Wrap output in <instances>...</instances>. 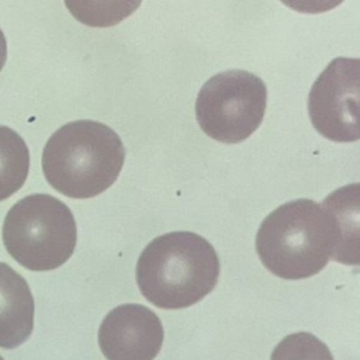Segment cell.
Wrapping results in <instances>:
<instances>
[{
    "mask_svg": "<svg viewBox=\"0 0 360 360\" xmlns=\"http://www.w3.org/2000/svg\"><path fill=\"white\" fill-rule=\"evenodd\" d=\"M219 276V259L202 236L176 231L155 238L136 263L142 295L163 309L191 307L210 294Z\"/></svg>",
    "mask_w": 360,
    "mask_h": 360,
    "instance_id": "cell-1",
    "label": "cell"
},
{
    "mask_svg": "<svg viewBox=\"0 0 360 360\" xmlns=\"http://www.w3.org/2000/svg\"><path fill=\"white\" fill-rule=\"evenodd\" d=\"M125 158L121 138L105 124L79 120L56 129L44 146L46 181L70 198H91L118 179Z\"/></svg>",
    "mask_w": 360,
    "mask_h": 360,
    "instance_id": "cell-2",
    "label": "cell"
},
{
    "mask_svg": "<svg viewBox=\"0 0 360 360\" xmlns=\"http://www.w3.org/2000/svg\"><path fill=\"white\" fill-rule=\"evenodd\" d=\"M336 250V233L328 211L307 198L277 207L262 222L256 252L263 266L285 280L318 274Z\"/></svg>",
    "mask_w": 360,
    "mask_h": 360,
    "instance_id": "cell-3",
    "label": "cell"
},
{
    "mask_svg": "<svg viewBox=\"0 0 360 360\" xmlns=\"http://www.w3.org/2000/svg\"><path fill=\"white\" fill-rule=\"evenodd\" d=\"M76 221L66 204L49 194H31L17 201L3 224L8 255L34 271L53 270L76 248Z\"/></svg>",
    "mask_w": 360,
    "mask_h": 360,
    "instance_id": "cell-4",
    "label": "cell"
},
{
    "mask_svg": "<svg viewBox=\"0 0 360 360\" xmlns=\"http://www.w3.org/2000/svg\"><path fill=\"white\" fill-rule=\"evenodd\" d=\"M267 104L264 82L246 70L232 69L208 79L195 101L201 129L222 143H238L262 124Z\"/></svg>",
    "mask_w": 360,
    "mask_h": 360,
    "instance_id": "cell-5",
    "label": "cell"
},
{
    "mask_svg": "<svg viewBox=\"0 0 360 360\" xmlns=\"http://www.w3.org/2000/svg\"><path fill=\"white\" fill-rule=\"evenodd\" d=\"M360 60L336 58L312 84L308 114L314 128L333 142L360 138Z\"/></svg>",
    "mask_w": 360,
    "mask_h": 360,
    "instance_id": "cell-6",
    "label": "cell"
},
{
    "mask_svg": "<svg viewBox=\"0 0 360 360\" xmlns=\"http://www.w3.org/2000/svg\"><path fill=\"white\" fill-rule=\"evenodd\" d=\"M163 338L160 319L141 304L118 305L98 329V346L107 360H153Z\"/></svg>",
    "mask_w": 360,
    "mask_h": 360,
    "instance_id": "cell-7",
    "label": "cell"
},
{
    "mask_svg": "<svg viewBox=\"0 0 360 360\" xmlns=\"http://www.w3.org/2000/svg\"><path fill=\"white\" fill-rule=\"evenodd\" d=\"M34 329V298L14 269L0 262V347L22 345Z\"/></svg>",
    "mask_w": 360,
    "mask_h": 360,
    "instance_id": "cell-8",
    "label": "cell"
},
{
    "mask_svg": "<svg viewBox=\"0 0 360 360\" xmlns=\"http://www.w3.org/2000/svg\"><path fill=\"white\" fill-rule=\"evenodd\" d=\"M359 190L357 183L340 187L321 204L330 215L336 233V250L332 259L343 264H359Z\"/></svg>",
    "mask_w": 360,
    "mask_h": 360,
    "instance_id": "cell-9",
    "label": "cell"
},
{
    "mask_svg": "<svg viewBox=\"0 0 360 360\" xmlns=\"http://www.w3.org/2000/svg\"><path fill=\"white\" fill-rule=\"evenodd\" d=\"M28 169L30 152L24 139L14 129L0 125V201L22 187Z\"/></svg>",
    "mask_w": 360,
    "mask_h": 360,
    "instance_id": "cell-10",
    "label": "cell"
},
{
    "mask_svg": "<svg viewBox=\"0 0 360 360\" xmlns=\"http://www.w3.org/2000/svg\"><path fill=\"white\" fill-rule=\"evenodd\" d=\"M271 360H333L329 347L308 332L285 336L273 350Z\"/></svg>",
    "mask_w": 360,
    "mask_h": 360,
    "instance_id": "cell-11",
    "label": "cell"
},
{
    "mask_svg": "<svg viewBox=\"0 0 360 360\" xmlns=\"http://www.w3.org/2000/svg\"><path fill=\"white\" fill-rule=\"evenodd\" d=\"M7 59V44H6V38L3 31L0 30V70L3 69L4 63Z\"/></svg>",
    "mask_w": 360,
    "mask_h": 360,
    "instance_id": "cell-12",
    "label": "cell"
},
{
    "mask_svg": "<svg viewBox=\"0 0 360 360\" xmlns=\"http://www.w3.org/2000/svg\"><path fill=\"white\" fill-rule=\"evenodd\" d=\"M0 360H4V359H3V357H1V356H0Z\"/></svg>",
    "mask_w": 360,
    "mask_h": 360,
    "instance_id": "cell-13",
    "label": "cell"
}]
</instances>
